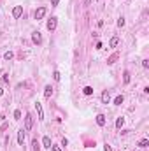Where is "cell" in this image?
<instances>
[{
    "instance_id": "cell-5",
    "label": "cell",
    "mask_w": 149,
    "mask_h": 151,
    "mask_svg": "<svg viewBox=\"0 0 149 151\" xmlns=\"http://www.w3.org/2000/svg\"><path fill=\"white\" fill-rule=\"evenodd\" d=\"M32 40H33V44H40V42H42L40 32H33V33H32Z\"/></svg>"
},
{
    "instance_id": "cell-9",
    "label": "cell",
    "mask_w": 149,
    "mask_h": 151,
    "mask_svg": "<svg viewBox=\"0 0 149 151\" xmlns=\"http://www.w3.org/2000/svg\"><path fill=\"white\" fill-rule=\"evenodd\" d=\"M35 109H37V114H39V120L42 121V120H44V111H42V105H40L39 102L35 104Z\"/></svg>"
},
{
    "instance_id": "cell-29",
    "label": "cell",
    "mask_w": 149,
    "mask_h": 151,
    "mask_svg": "<svg viewBox=\"0 0 149 151\" xmlns=\"http://www.w3.org/2000/svg\"><path fill=\"white\" fill-rule=\"evenodd\" d=\"M2 95H4V88L0 86V97H2Z\"/></svg>"
},
{
    "instance_id": "cell-11",
    "label": "cell",
    "mask_w": 149,
    "mask_h": 151,
    "mask_svg": "<svg viewBox=\"0 0 149 151\" xmlns=\"http://www.w3.org/2000/svg\"><path fill=\"white\" fill-rule=\"evenodd\" d=\"M51 95H53V88L48 84V86L44 88V97H46V99H51Z\"/></svg>"
},
{
    "instance_id": "cell-23",
    "label": "cell",
    "mask_w": 149,
    "mask_h": 151,
    "mask_svg": "<svg viewBox=\"0 0 149 151\" xmlns=\"http://www.w3.org/2000/svg\"><path fill=\"white\" fill-rule=\"evenodd\" d=\"M142 67L144 69H149V60H142Z\"/></svg>"
},
{
    "instance_id": "cell-18",
    "label": "cell",
    "mask_w": 149,
    "mask_h": 151,
    "mask_svg": "<svg viewBox=\"0 0 149 151\" xmlns=\"http://www.w3.org/2000/svg\"><path fill=\"white\" fill-rule=\"evenodd\" d=\"M149 146V141L147 139H142V141H139V148H147Z\"/></svg>"
},
{
    "instance_id": "cell-22",
    "label": "cell",
    "mask_w": 149,
    "mask_h": 151,
    "mask_svg": "<svg viewBox=\"0 0 149 151\" xmlns=\"http://www.w3.org/2000/svg\"><path fill=\"white\" fill-rule=\"evenodd\" d=\"M118 26H119V28L125 26V18H119V20H118Z\"/></svg>"
},
{
    "instance_id": "cell-28",
    "label": "cell",
    "mask_w": 149,
    "mask_h": 151,
    "mask_svg": "<svg viewBox=\"0 0 149 151\" xmlns=\"http://www.w3.org/2000/svg\"><path fill=\"white\" fill-rule=\"evenodd\" d=\"M104 151H112V148H110L109 144H105V146H104Z\"/></svg>"
},
{
    "instance_id": "cell-8",
    "label": "cell",
    "mask_w": 149,
    "mask_h": 151,
    "mask_svg": "<svg viewBox=\"0 0 149 151\" xmlns=\"http://www.w3.org/2000/svg\"><path fill=\"white\" fill-rule=\"evenodd\" d=\"M118 58H119V55H118V53H114L112 56H109V58H107V65H114V63L118 61Z\"/></svg>"
},
{
    "instance_id": "cell-20",
    "label": "cell",
    "mask_w": 149,
    "mask_h": 151,
    "mask_svg": "<svg viewBox=\"0 0 149 151\" xmlns=\"http://www.w3.org/2000/svg\"><path fill=\"white\" fill-rule=\"evenodd\" d=\"M32 146H33V148H32L33 151H39V142H37V139H33V141H32Z\"/></svg>"
},
{
    "instance_id": "cell-17",
    "label": "cell",
    "mask_w": 149,
    "mask_h": 151,
    "mask_svg": "<svg viewBox=\"0 0 149 151\" xmlns=\"http://www.w3.org/2000/svg\"><path fill=\"white\" fill-rule=\"evenodd\" d=\"M123 81H125V84L130 83V72L128 70H125V74H123Z\"/></svg>"
},
{
    "instance_id": "cell-15",
    "label": "cell",
    "mask_w": 149,
    "mask_h": 151,
    "mask_svg": "<svg viewBox=\"0 0 149 151\" xmlns=\"http://www.w3.org/2000/svg\"><path fill=\"white\" fill-rule=\"evenodd\" d=\"M123 100H125V97H123V95H118V97L114 99V104H116V105H121Z\"/></svg>"
},
{
    "instance_id": "cell-12",
    "label": "cell",
    "mask_w": 149,
    "mask_h": 151,
    "mask_svg": "<svg viewBox=\"0 0 149 151\" xmlns=\"http://www.w3.org/2000/svg\"><path fill=\"white\" fill-rule=\"evenodd\" d=\"M42 144H44V148H48V149H51V146H53V144H51V139L48 137V135L42 139Z\"/></svg>"
},
{
    "instance_id": "cell-21",
    "label": "cell",
    "mask_w": 149,
    "mask_h": 151,
    "mask_svg": "<svg viewBox=\"0 0 149 151\" xmlns=\"http://www.w3.org/2000/svg\"><path fill=\"white\" fill-rule=\"evenodd\" d=\"M14 120H21V111H20V109L14 111Z\"/></svg>"
},
{
    "instance_id": "cell-24",
    "label": "cell",
    "mask_w": 149,
    "mask_h": 151,
    "mask_svg": "<svg viewBox=\"0 0 149 151\" xmlns=\"http://www.w3.org/2000/svg\"><path fill=\"white\" fill-rule=\"evenodd\" d=\"M51 149L53 151H63V148L61 146H51Z\"/></svg>"
},
{
    "instance_id": "cell-1",
    "label": "cell",
    "mask_w": 149,
    "mask_h": 151,
    "mask_svg": "<svg viewBox=\"0 0 149 151\" xmlns=\"http://www.w3.org/2000/svg\"><path fill=\"white\" fill-rule=\"evenodd\" d=\"M46 26H48V30H49V32H54V30H56V26H58V20H56L54 16H53V18H49Z\"/></svg>"
},
{
    "instance_id": "cell-13",
    "label": "cell",
    "mask_w": 149,
    "mask_h": 151,
    "mask_svg": "<svg viewBox=\"0 0 149 151\" xmlns=\"http://www.w3.org/2000/svg\"><path fill=\"white\" fill-rule=\"evenodd\" d=\"M118 44H119V37H112V39H110V42H109L110 48H116Z\"/></svg>"
},
{
    "instance_id": "cell-16",
    "label": "cell",
    "mask_w": 149,
    "mask_h": 151,
    "mask_svg": "<svg viewBox=\"0 0 149 151\" xmlns=\"http://www.w3.org/2000/svg\"><path fill=\"white\" fill-rule=\"evenodd\" d=\"M82 93H84V95H91V93H93V88H91V86H84V88H82Z\"/></svg>"
},
{
    "instance_id": "cell-3",
    "label": "cell",
    "mask_w": 149,
    "mask_h": 151,
    "mask_svg": "<svg viewBox=\"0 0 149 151\" xmlns=\"http://www.w3.org/2000/svg\"><path fill=\"white\" fill-rule=\"evenodd\" d=\"M46 14H48V7H39V9L35 11V20H37V21L42 20Z\"/></svg>"
},
{
    "instance_id": "cell-6",
    "label": "cell",
    "mask_w": 149,
    "mask_h": 151,
    "mask_svg": "<svg viewBox=\"0 0 149 151\" xmlns=\"http://www.w3.org/2000/svg\"><path fill=\"white\" fill-rule=\"evenodd\" d=\"M105 123H107L105 114H98V116H97V125H98V127H105Z\"/></svg>"
},
{
    "instance_id": "cell-26",
    "label": "cell",
    "mask_w": 149,
    "mask_h": 151,
    "mask_svg": "<svg viewBox=\"0 0 149 151\" xmlns=\"http://www.w3.org/2000/svg\"><path fill=\"white\" fill-rule=\"evenodd\" d=\"M61 146H63V148H65V146H69V141H67V139H65V137H63V139H61Z\"/></svg>"
},
{
    "instance_id": "cell-25",
    "label": "cell",
    "mask_w": 149,
    "mask_h": 151,
    "mask_svg": "<svg viewBox=\"0 0 149 151\" xmlns=\"http://www.w3.org/2000/svg\"><path fill=\"white\" fill-rule=\"evenodd\" d=\"M53 77H54V81H60V72L56 70V72H54V74H53Z\"/></svg>"
},
{
    "instance_id": "cell-2",
    "label": "cell",
    "mask_w": 149,
    "mask_h": 151,
    "mask_svg": "<svg viewBox=\"0 0 149 151\" xmlns=\"http://www.w3.org/2000/svg\"><path fill=\"white\" fill-rule=\"evenodd\" d=\"M32 127H33V118H32V114H26V116H25V130L30 132Z\"/></svg>"
},
{
    "instance_id": "cell-27",
    "label": "cell",
    "mask_w": 149,
    "mask_h": 151,
    "mask_svg": "<svg viewBox=\"0 0 149 151\" xmlns=\"http://www.w3.org/2000/svg\"><path fill=\"white\" fill-rule=\"evenodd\" d=\"M58 4H60V0H51V5H53V7H56Z\"/></svg>"
},
{
    "instance_id": "cell-7",
    "label": "cell",
    "mask_w": 149,
    "mask_h": 151,
    "mask_svg": "<svg viewBox=\"0 0 149 151\" xmlns=\"http://www.w3.org/2000/svg\"><path fill=\"white\" fill-rule=\"evenodd\" d=\"M25 132L26 130H23V128L18 130V144H20V146H23V142H25Z\"/></svg>"
},
{
    "instance_id": "cell-19",
    "label": "cell",
    "mask_w": 149,
    "mask_h": 151,
    "mask_svg": "<svg viewBox=\"0 0 149 151\" xmlns=\"http://www.w3.org/2000/svg\"><path fill=\"white\" fill-rule=\"evenodd\" d=\"M4 58H5L7 61H9V60H12V58H14V53H12V51H7V53L4 55Z\"/></svg>"
},
{
    "instance_id": "cell-4",
    "label": "cell",
    "mask_w": 149,
    "mask_h": 151,
    "mask_svg": "<svg viewBox=\"0 0 149 151\" xmlns=\"http://www.w3.org/2000/svg\"><path fill=\"white\" fill-rule=\"evenodd\" d=\"M21 14H23V7H21V5H16V7L12 9V18L18 20V18H21Z\"/></svg>"
},
{
    "instance_id": "cell-10",
    "label": "cell",
    "mask_w": 149,
    "mask_h": 151,
    "mask_svg": "<svg viewBox=\"0 0 149 151\" xmlns=\"http://www.w3.org/2000/svg\"><path fill=\"white\" fill-rule=\"evenodd\" d=\"M102 102H104V104H109L110 102V93L109 91H104V93H102Z\"/></svg>"
},
{
    "instance_id": "cell-14",
    "label": "cell",
    "mask_w": 149,
    "mask_h": 151,
    "mask_svg": "<svg viewBox=\"0 0 149 151\" xmlns=\"http://www.w3.org/2000/svg\"><path fill=\"white\" fill-rule=\"evenodd\" d=\"M123 125H125V118H121V116H119L118 120H116V128L121 130V127H123Z\"/></svg>"
}]
</instances>
